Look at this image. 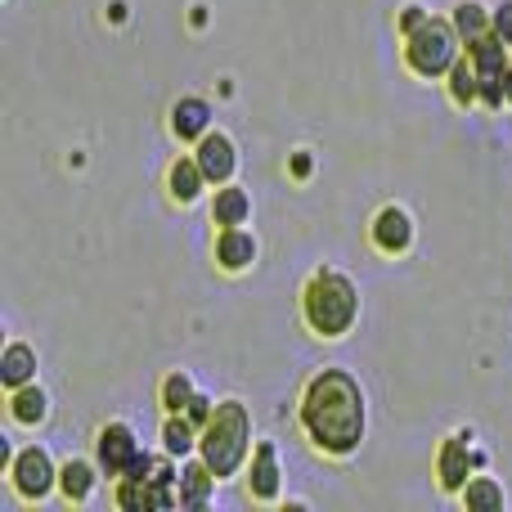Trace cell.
<instances>
[{"label":"cell","mask_w":512,"mask_h":512,"mask_svg":"<svg viewBox=\"0 0 512 512\" xmlns=\"http://www.w3.org/2000/svg\"><path fill=\"white\" fill-rule=\"evenodd\" d=\"M9 414H14V423H41L45 418V391L41 387H18L14 396H9Z\"/></svg>","instance_id":"20"},{"label":"cell","mask_w":512,"mask_h":512,"mask_svg":"<svg viewBox=\"0 0 512 512\" xmlns=\"http://www.w3.org/2000/svg\"><path fill=\"white\" fill-rule=\"evenodd\" d=\"M203 185H207V176H203V167H198V158H180L176 167H171V198H176V203H194V198L203 194Z\"/></svg>","instance_id":"15"},{"label":"cell","mask_w":512,"mask_h":512,"mask_svg":"<svg viewBox=\"0 0 512 512\" xmlns=\"http://www.w3.org/2000/svg\"><path fill=\"white\" fill-rule=\"evenodd\" d=\"M472 459H477V454H472V436L468 432L450 436V441L441 445V463H436V468H441V486L445 490H463V486H468Z\"/></svg>","instance_id":"7"},{"label":"cell","mask_w":512,"mask_h":512,"mask_svg":"<svg viewBox=\"0 0 512 512\" xmlns=\"http://www.w3.org/2000/svg\"><path fill=\"white\" fill-rule=\"evenodd\" d=\"M162 405H167V414H185V409L194 405V382H189L185 373H171V378L162 382Z\"/></svg>","instance_id":"23"},{"label":"cell","mask_w":512,"mask_h":512,"mask_svg":"<svg viewBox=\"0 0 512 512\" xmlns=\"http://www.w3.org/2000/svg\"><path fill=\"white\" fill-rule=\"evenodd\" d=\"M189 418H194V423H207V418H212V400H203V396H194V405L185 409Z\"/></svg>","instance_id":"25"},{"label":"cell","mask_w":512,"mask_h":512,"mask_svg":"<svg viewBox=\"0 0 512 512\" xmlns=\"http://www.w3.org/2000/svg\"><path fill=\"white\" fill-rule=\"evenodd\" d=\"M450 95H454V104H477L481 99V72L472 63V54L450 68Z\"/></svg>","instance_id":"16"},{"label":"cell","mask_w":512,"mask_h":512,"mask_svg":"<svg viewBox=\"0 0 512 512\" xmlns=\"http://www.w3.org/2000/svg\"><path fill=\"white\" fill-rule=\"evenodd\" d=\"M463 504L481 508V512H495V508H504V490H499L490 477H477V481H468V486H463Z\"/></svg>","instance_id":"22"},{"label":"cell","mask_w":512,"mask_h":512,"mask_svg":"<svg viewBox=\"0 0 512 512\" xmlns=\"http://www.w3.org/2000/svg\"><path fill=\"white\" fill-rule=\"evenodd\" d=\"M234 140L230 135H221V131H207L203 140H198V167H203V176L207 180H216V185H225V180L234 176Z\"/></svg>","instance_id":"8"},{"label":"cell","mask_w":512,"mask_h":512,"mask_svg":"<svg viewBox=\"0 0 512 512\" xmlns=\"http://www.w3.org/2000/svg\"><path fill=\"white\" fill-rule=\"evenodd\" d=\"M32 373H36V351H32V346L14 342L5 355H0V382H5L9 391L27 387V378H32Z\"/></svg>","instance_id":"13"},{"label":"cell","mask_w":512,"mask_h":512,"mask_svg":"<svg viewBox=\"0 0 512 512\" xmlns=\"http://www.w3.org/2000/svg\"><path fill=\"white\" fill-rule=\"evenodd\" d=\"M301 306H306V324L324 337H342L355 324V315H360L355 283L337 270H319L306 283V292H301Z\"/></svg>","instance_id":"3"},{"label":"cell","mask_w":512,"mask_h":512,"mask_svg":"<svg viewBox=\"0 0 512 512\" xmlns=\"http://www.w3.org/2000/svg\"><path fill=\"white\" fill-rule=\"evenodd\" d=\"M373 243H378L387 256L405 252L409 243H414V225H409V216L400 212V207H382V212L373 216Z\"/></svg>","instance_id":"9"},{"label":"cell","mask_w":512,"mask_h":512,"mask_svg":"<svg viewBox=\"0 0 512 512\" xmlns=\"http://www.w3.org/2000/svg\"><path fill=\"white\" fill-rule=\"evenodd\" d=\"M405 63L418 77H441V72H450L454 63H459V27L441 23V18H427L423 27L409 32Z\"/></svg>","instance_id":"4"},{"label":"cell","mask_w":512,"mask_h":512,"mask_svg":"<svg viewBox=\"0 0 512 512\" xmlns=\"http://www.w3.org/2000/svg\"><path fill=\"white\" fill-rule=\"evenodd\" d=\"M423 23H427V14H423V9H418V5H409V9H405V18H400V27H405V36L414 32V27H423Z\"/></svg>","instance_id":"26"},{"label":"cell","mask_w":512,"mask_h":512,"mask_svg":"<svg viewBox=\"0 0 512 512\" xmlns=\"http://www.w3.org/2000/svg\"><path fill=\"white\" fill-rule=\"evenodd\" d=\"M9 472H14V486L23 499H41V495H50V486H54V463H50V454L36 450V445L18 454Z\"/></svg>","instance_id":"6"},{"label":"cell","mask_w":512,"mask_h":512,"mask_svg":"<svg viewBox=\"0 0 512 512\" xmlns=\"http://www.w3.org/2000/svg\"><path fill=\"white\" fill-rule=\"evenodd\" d=\"M504 95H508V104H512V68H508V77H504Z\"/></svg>","instance_id":"28"},{"label":"cell","mask_w":512,"mask_h":512,"mask_svg":"<svg viewBox=\"0 0 512 512\" xmlns=\"http://www.w3.org/2000/svg\"><path fill=\"white\" fill-rule=\"evenodd\" d=\"M252 499H261V504H270V499H279V454H274V445H256L252 454Z\"/></svg>","instance_id":"10"},{"label":"cell","mask_w":512,"mask_h":512,"mask_svg":"<svg viewBox=\"0 0 512 512\" xmlns=\"http://www.w3.org/2000/svg\"><path fill=\"white\" fill-rule=\"evenodd\" d=\"M454 27H459V36L472 45V41H481V36L495 27V18H486V9H481L477 0H463V5L454 9Z\"/></svg>","instance_id":"18"},{"label":"cell","mask_w":512,"mask_h":512,"mask_svg":"<svg viewBox=\"0 0 512 512\" xmlns=\"http://www.w3.org/2000/svg\"><path fill=\"white\" fill-rule=\"evenodd\" d=\"M59 486H63V495H68L72 504H81V499H90V490H95V468L81 463V459H72L68 468L59 472Z\"/></svg>","instance_id":"19"},{"label":"cell","mask_w":512,"mask_h":512,"mask_svg":"<svg viewBox=\"0 0 512 512\" xmlns=\"http://www.w3.org/2000/svg\"><path fill=\"white\" fill-rule=\"evenodd\" d=\"M248 441H252L248 409H243L239 400H221V405L212 409V418L203 423L198 450H203V463L216 477H234L239 463L248 459Z\"/></svg>","instance_id":"2"},{"label":"cell","mask_w":512,"mask_h":512,"mask_svg":"<svg viewBox=\"0 0 512 512\" xmlns=\"http://www.w3.org/2000/svg\"><path fill=\"white\" fill-rule=\"evenodd\" d=\"M301 427L324 454H351L364 441V396L360 382L342 369H324L310 378L301 396Z\"/></svg>","instance_id":"1"},{"label":"cell","mask_w":512,"mask_h":512,"mask_svg":"<svg viewBox=\"0 0 512 512\" xmlns=\"http://www.w3.org/2000/svg\"><path fill=\"white\" fill-rule=\"evenodd\" d=\"M194 418L189 414H171L167 427H162V441H167V454H189L194 450Z\"/></svg>","instance_id":"21"},{"label":"cell","mask_w":512,"mask_h":512,"mask_svg":"<svg viewBox=\"0 0 512 512\" xmlns=\"http://www.w3.org/2000/svg\"><path fill=\"white\" fill-rule=\"evenodd\" d=\"M216 261H221L225 270H248L256 261V239L243 234L239 225H225L221 239H216Z\"/></svg>","instance_id":"11"},{"label":"cell","mask_w":512,"mask_h":512,"mask_svg":"<svg viewBox=\"0 0 512 512\" xmlns=\"http://www.w3.org/2000/svg\"><path fill=\"white\" fill-rule=\"evenodd\" d=\"M212 216H216V225H243L252 216V198L243 194V189H221L216 194V203H212Z\"/></svg>","instance_id":"17"},{"label":"cell","mask_w":512,"mask_h":512,"mask_svg":"<svg viewBox=\"0 0 512 512\" xmlns=\"http://www.w3.org/2000/svg\"><path fill=\"white\" fill-rule=\"evenodd\" d=\"M212 477L216 472L207 468V463H189V468L180 472V508H203L207 495H212Z\"/></svg>","instance_id":"14"},{"label":"cell","mask_w":512,"mask_h":512,"mask_svg":"<svg viewBox=\"0 0 512 512\" xmlns=\"http://www.w3.org/2000/svg\"><path fill=\"white\" fill-rule=\"evenodd\" d=\"M135 459H140L135 432L126 423H108L104 432H99V468H104L108 477H126Z\"/></svg>","instance_id":"5"},{"label":"cell","mask_w":512,"mask_h":512,"mask_svg":"<svg viewBox=\"0 0 512 512\" xmlns=\"http://www.w3.org/2000/svg\"><path fill=\"white\" fill-rule=\"evenodd\" d=\"M292 176H310V158H306V153H297V158H292Z\"/></svg>","instance_id":"27"},{"label":"cell","mask_w":512,"mask_h":512,"mask_svg":"<svg viewBox=\"0 0 512 512\" xmlns=\"http://www.w3.org/2000/svg\"><path fill=\"white\" fill-rule=\"evenodd\" d=\"M207 122H212V108H207L203 99H180V104L171 108V131H176L180 140H203Z\"/></svg>","instance_id":"12"},{"label":"cell","mask_w":512,"mask_h":512,"mask_svg":"<svg viewBox=\"0 0 512 512\" xmlns=\"http://www.w3.org/2000/svg\"><path fill=\"white\" fill-rule=\"evenodd\" d=\"M495 32L504 36V41L512 45V0H504V5L495 9Z\"/></svg>","instance_id":"24"}]
</instances>
